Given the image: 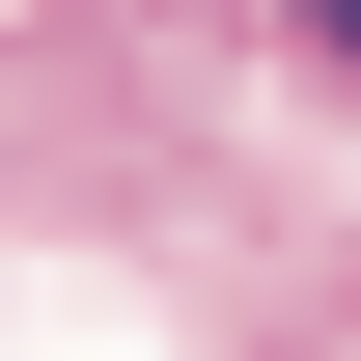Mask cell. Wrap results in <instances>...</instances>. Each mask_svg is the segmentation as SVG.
<instances>
[{
	"instance_id": "cell-1",
	"label": "cell",
	"mask_w": 361,
	"mask_h": 361,
	"mask_svg": "<svg viewBox=\"0 0 361 361\" xmlns=\"http://www.w3.org/2000/svg\"><path fill=\"white\" fill-rule=\"evenodd\" d=\"M278 56H334V84H361V0H278Z\"/></svg>"
}]
</instances>
